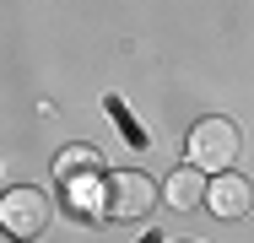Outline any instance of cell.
<instances>
[{"label": "cell", "mask_w": 254, "mask_h": 243, "mask_svg": "<svg viewBox=\"0 0 254 243\" xmlns=\"http://www.w3.org/2000/svg\"><path fill=\"white\" fill-rule=\"evenodd\" d=\"M238 151H244V135L227 114H211L190 130V168H200V173H227L238 162Z\"/></svg>", "instance_id": "6da1fadb"}, {"label": "cell", "mask_w": 254, "mask_h": 243, "mask_svg": "<svg viewBox=\"0 0 254 243\" xmlns=\"http://www.w3.org/2000/svg\"><path fill=\"white\" fill-rule=\"evenodd\" d=\"M49 194L33 189V184H22V189H5L0 194V227L11 233V238H38L44 227H49Z\"/></svg>", "instance_id": "7a4b0ae2"}, {"label": "cell", "mask_w": 254, "mask_h": 243, "mask_svg": "<svg viewBox=\"0 0 254 243\" xmlns=\"http://www.w3.org/2000/svg\"><path fill=\"white\" fill-rule=\"evenodd\" d=\"M162 200V189H157V179H146V173H114L108 179V216H119V222H141V216H152V205Z\"/></svg>", "instance_id": "3957f363"}, {"label": "cell", "mask_w": 254, "mask_h": 243, "mask_svg": "<svg viewBox=\"0 0 254 243\" xmlns=\"http://www.w3.org/2000/svg\"><path fill=\"white\" fill-rule=\"evenodd\" d=\"M205 205H211V216H222V222H238V216H249L254 205V184L244 179V173H216L211 179V189H205Z\"/></svg>", "instance_id": "277c9868"}, {"label": "cell", "mask_w": 254, "mask_h": 243, "mask_svg": "<svg viewBox=\"0 0 254 243\" xmlns=\"http://www.w3.org/2000/svg\"><path fill=\"white\" fill-rule=\"evenodd\" d=\"M205 189H211V184H205L200 168H179V173L168 179V205H173V211H200Z\"/></svg>", "instance_id": "5b68a950"}, {"label": "cell", "mask_w": 254, "mask_h": 243, "mask_svg": "<svg viewBox=\"0 0 254 243\" xmlns=\"http://www.w3.org/2000/svg\"><path fill=\"white\" fill-rule=\"evenodd\" d=\"M87 173H98V151H92V146H70V151L60 157V179L70 184V179H87Z\"/></svg>", "instance_id": "8992f818"}, {"label": "cell", "mask_w": 254, "mask_h": 243, "mask_svg": "<svg viewBox=\"0 0 254 243\" xmlns=\"http://www.w3.org/2000/svg\"><path fill=\"white\" fill-rule=\"evenodd\" d=\"M0 243H16V238H11V233H5V227H0Z\"/></svg>", "instance_id": "52a82bcc"}]
</instances>
